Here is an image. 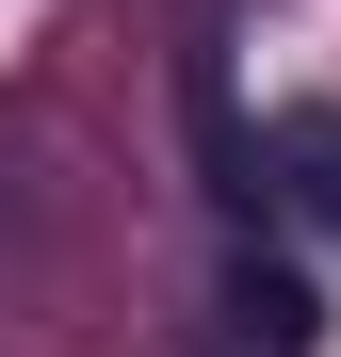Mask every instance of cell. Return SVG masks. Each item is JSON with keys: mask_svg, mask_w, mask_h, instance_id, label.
Masks as SVG:
<instances>
[{"mask_svg": "<svg viewBox=\"0 0 341 357\" xmlns=\"http://www.w3.org/2000/svg\"><path fill=\"white\" fill-rule=\"evenodd\" d=\"M227 341H244V357H309L325 341V292L276 276V260H227Z\"/></svg>", "mask_w": 341, "mask_h": 357, "instance_id": "2", "label": "cell"}, {"mask_svg": "<svg viewBox=\"0 0 341 357\" xmlns=\"http://www.w3.org/2000/svg\"><path fill=\"white\" fill-rule=\"evenodd\" d=\"M260 162H276L260 195L293 211V227H325V244H341V114H325V98H293V114L260 130Z\"/></svg>", "mask_w": 341, "mask_h": 357, "instance_id": "1", "label": "cell"}]
</instances>
